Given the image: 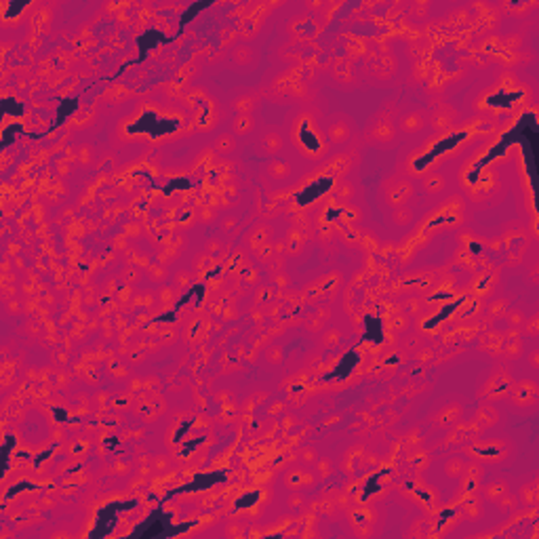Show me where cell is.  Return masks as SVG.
Listing matches in <instances>:
<instances>
[{
  "mask_svg": "<svg viewBox=\"0 0 539 539\" xmlns=\"http://www.w3.org/2000/svg\"><path fill=\"white\" fill-rule=\"evenodd\" d=\"M527 331H529L531 335H535V333H537V318H533V320H531V325L527 327Z\"/></svg>",
  "mask_w": 539,
  "mask_h": 539,
  "instance_id": "obj_40",
  "label": "cell"
},
{
  "mask_svg": "<svg viewBox=\"0 0 539 539\" xmlns=\"http://www.w3.org/2000/svg\"><path fill=\"white\" fill-rule=\"evenodd\" d=\"M501 342H504V335L491 333V335H484V337H482V348H484V350L489 348V350H493V352H499Z\"/></svg>",
  "mask_w": 539,
  "mask_h": 539,
  "instance_id": "obj_25",
  "label": "cell"
},
{
  "mask_svg": "<svg viewBox=\"0 0 539 539\" xmlns=\"http://www.w3.org/2000/svg\"><path fill=\"white\" fill-rule=\"evenodd\" d=\"M463 510H465L468 516H478L480 514V501L474 499V497H470V499L463 501Z\"/></svg>",
  "mask_w": 539,
  "mask_h": 539,
  "instance_id": "obj_30",
  "label": "cell"
},
{
  "mask_svg": "<svg viewBox=\"0 0 539 539\" xmlns=\"http://www.w3.org/2000/svg\"><path fill=\"white\" fill-rule=\"evenodd\" d=\"M409 221H411V211L409 209H398L396 211V223H400V226H402V223H409Z\"/></svg>",
  "mask_w": 539,
  "mask_h": 539,
  "instance_id": "obj_32",
  "label": "cell"
},
{
  "mask_svg": "<svg viewBox=\"0 0 539 539\" xmlns=\"http://www.w3.org/2000/svg\"><path fill=\"white\" fill-rule=\"evenodd\" d=\"M411 192H413V188H411V184H407V182H398V184L390 186V188H388V200H390V205L400 207L402 202L411 196Z\"/></svg>",
  "mask_w": 539,
  "mask_h": 539,
  "instance_id": "obj_10",
  "label": "cell"
},
{
  "mask_svg": "<svg viewBox=\"0 0 539 539\" xmlns=\"http://www.w3.org/2000/svg\"><path fill=\"white\" fill-rule=\"evenodd\" d=\"M465 468H468V465H465L459 457H453V459H448V461H446L444 472H446V474L451 476V478H457V476H461L463 472H465Z\"/></svg>",
  "mask_w": 539,
  "mask_h": 539,
  "instance_id": "obj_22",
  "label": "cell"
},
{
  "mask_svg": "<svg viewBox=\"0 0 539 539\" xmlns=\"http://www.w3.org/2000/svg\"><path fill=\"white\" fill-rule=\"evenodd\" d=\"M465 451L474 459L493 463V461H501L506 457L508 446L501 440H476L474 444H470Z\"/></svg>",
  "mask_w": 539,
  "mask_h": 539,
  "instance_id": "obj_2",
  "label": "cell"
},
{
  "mask_svg": "<svg viewBox=\"0 0 539 539\" xmlns=\"http://www.w3.org/2000/svg\"><path fill=\"white\" fill-rule=\"evenodd\" d=\"M484 495H487V499L499 501L504 495H508V484L506 482H491L489 487H484Z\"/></svg>",
  "mask_w": 539,
  "mask_h": 539,
  "instance_id": "obj_19",
  "label": "cell"
},
{
  "mask_svg": "<svg viewBox=\"0 0 539 539\" xmlns=\"http://www.w3.org/2000/svg\"><path fill=\"white\" fill-rule=\"evenodd\" d=\"M329 139L331 141H335V143H344L348 137H350V129H348V124L346 122H342V120H337V122H333L331 127H329Z\"/></svg>",
  "mask_w": 539,
  "mask_h": 539,
  "instance_id": "obj_15",
  "label": "cell"
},
{
  "mask_svg": "<svg viewBox=\"0 0 539 539\" xmlns=\"http://www.w3.org/2000/svg\"><path fill=\"white\" fill-rule=\"evenodd\" d=\"M512 388V377L510 373H506L504 369H499L497 373H493L489 377V381L484 384V390H482V396H489V398H504Z\"/></svg>",
  "mask_w": 539,
  "mask_h": 539,
  "instance_id": "obj_3",
  "label": "cell"
},
{
  "mask_svg": "<svg viewBox=\"0 0 539 539\" xmlns=\"http://www.w3.org/2000/svg\"><path fill=\"white\" fill-rule=\"evenodd\" d=\"M301 459H303L306 463H314V461H316V451H314L312 446H306L303 451H301Z\"/></svg>",
  "mask_w": 539,
  "mask_h": 539,
  "instance_id": "obj_34",
  "label": "cell"
},
{
  "mask_svg": "<svg viewBox=\"0 0 539 539\" xmlns=\"http://www.w3.org/2000/svg\"><path fill=\"white\" fill-rule=\"evenodd\" d=\"M289 173H291V169H289V165H286V163L272 160V163L267 165V175L272 177V179H284Z\"/></svg>",
  "mask_w": 539,
  "mask_h": 539,
  "instance_id": "obj_20",
  "label": "cell"
},
{
  "mask_svg": "<svg viewBox=\"0 0 539 539\" xmlns=\"http://www.w3.org/2000/svg\"><path fill=\"white\" fill-rule=\"evenodd\" d=\"M421 124H423V120H421L419 114H411V116H407L402 120V129L404 131H417V129H421Z\"/></svg>",
  "mask_w": 539,
  "mask_h": 539,
  "instance_id": "obj_29",
  "label": "cell"
},
{
  "mask_svg": "<svg viewBox=\"0 0 539 539\" xmlns=\"http://www.w3.org/2000/svg\"><path fill=\"white\" fill-rule=\"evenodd\" d=\"M506 318L510 320V325H523V322H525V316H523L520 312H516V310H514V312H508Z\"/></svg>",
  "mask_w": 539,
  "mask_h": 539,
  "instance_id": "obj_33",
  "label": "cell"
},
{
  "mask_svg": "<svg viewBox=\"0 0 539 539\" xmlns=\"http://www.w3.org/2000/svg\"><path fill=\"white\" fill-rule=\"evenodd\" d=\"M270 234H272V230L270 228H265V226H259L251 236H249V246L251 249H259V246H263V244H267L270 242Z\"/></svg>",
  "mask_w": 539,
  "mask_h": 539,
  "instance_id": "obj_18",
  "label": "cell"
},
{
  "mask_svg": "<svg viewBox=\"0 0 539 539\" xmlns=\"http://www.w3.org/2000/svg\"><path fill=\"white\" fill-rule=\"evenodd\" d=\"M520 497H523V501L527 504V506H535L537 504V489L533 487V484H527V487H523V491H520Z\"/></svg>",
  "mask_w": 539,
  "mask_h": 539,
  "instance_id": "obj_28",
  "label": "cell"
},
{
  "mask_svg": "<svg viewBox=\"0 0 539 539\" xmlns=\"http://www.w3.org/2000/svg\"><path fill=\"white\" fill-rule=\"evenodd\" d=\"M461 476H463V489L468 493H474L478 482H480V478H482V470L478 465H472V468H465V472Z\"/></svg>",
  "mask_w": 539,
  "mask_h": 539,
  "instance_id": "obj_13",
  "label": "cell"
},
{
  "mask_svg": "<svg viewBox=\"0 0 539 539\" xmlns=\"http://www.w3.org/2000/svg\"><path fill=\"white\" fill-rule=\"evenodd\" d=\"M282 148V139L278 137L276 133H267L265 137H263V152L267 154H278Z\"/></svg>",
  "mask_w": 539,
  "mask_h": 539,
  "instance_id": "obj_21",
  "label": "cell"
},
{
  "mask_svg": "<svg viewBox=\"0 0 539 539\" xmlns=\"http://www.w3.org/2000/svg\"><path fill=\"white\" fill-rule=\"evenodd\" d=\"M459 417H461V409L455 407V404H451V407L442 409L436 415V423H438V428H451V425L459 423Z\"/></svg>",
  "mask_w": 539,
  "mask_h": 539,
  "instance_id": "obj_11",
  "label": "cell"
},
{
  "mask_svg": "<svg viewBox=\"0 0 539 539\" xmlns=\"http://www.w3.org/2000/svg\"><path fill=\"white\" fill-rule=\"evenodd\" d=\"M293 141L301 150V154L310 156V158H320V156L327 152L325 135L318 129L316 120H314L310 114L299 116V120L293 129Z\"/></svg>",
  "mask_w": 539,
  "mask_h": 539,
  "instance_id": "obj_1",
  "label": "cell"
},
{
  "mask_svg": "<svg viewBox=\"0 0 539 539\" xmlns=\"http://www.w3.org/2000/svg\"><path fill=\"white\" fill-rule=\"evenodd\" d=\"M303 242H306L303 230H293V232L286 236V240H284V249H286L289 255H297V253L303 249Z\"/></svg>",
  "mask_w": 539,
  "mask_h": 539,
  "instance_id": "obj_12",
  "label": "cell"
},
{
  "mask_svg": "<svg viewBox=\"0 0 539 539\" xmlns=\"http://www.w3.org/2000/svg\"><path fill=\"white\" fill-rule=\"evenodd\" d=\"M255 107V101H253V97H238L236 101H234V110L236 112H240V114H249V112Z\"/></svg>",
  "mask_w": 539,
  "mask_h": 539,
  "instance_id": "obj_27",
  "label": "cell"
},
{
  "mask_svg": "<svg viewBox=\"0 0 539 539\" xmlns=\"http://www.w3.org/2000/svg\"><path fill=\"white\" fill-rule=\"evenodd\" d=\"M236 148V141L232 135H219V139L215 141V150L221 152V154H228V152H234Z\"/></svg>",
  "mask_w": 539,
  "mask_h": 539,
  "instance_id": "obj_23",
  "label": "cell"
},
{
  "mask_svg": "<svg viewBox=\"0 0 539 539\" xmlns=\"http://www.w3.org/2000/svg\"><path fill=\"white\" fill-rule=\"evenodd\" d=\"M453 118H455V112L451 110V107H446V105H438V110L434 112V118H432V122H434V127H438V129H444V127H448L453 122Z\"/></svg>",
  "mask_w": 539,
  "mask_h": 539,
  "instance_id": "obj_16",
  "label": "cell"
},
{
  "mask_svg": "<svg viewBox=\"0 0 539 539\" xmlns=\"http://www.w3.org/2000/svg\"><path fill=\"white\" fill-rule=\"evenodd\" d=\"M267 361H272V363H280V361H282L280 348H272V350H267Z\"/></svg>",
  "mask_w": 539,
  "mask_h": 539,
  "instance_id": "obj_36",
  "label": "cell"
},
{
  "mask_svg": "<svg viewBox=\"0 0 539 539\" xmlns=\"http://www.w3.org/2000/svg\"><path fill=\"white\" fill-rule=\"evenodd\" d=\"M152 270H154V272H150V276H154L156 280H160L165 276V272H160V267H152Z\"/></svg>",
  "mask_w": 539,
  "mask_h": 539,
  "instance_id": "obj_39",
  "label": "cell"
},
{
  "mask_svg": "<svg viewBox=\"0 0 539 539\" xmlns=\"http://www.w3.org/2000/svg\"><path fill=\"white\" fill-rule=\"evenodd\" d=\"M371 137L377 139V141H390L394 137V129L388 120H379L371 131Z\"/></svg>",
  "mask_w": 539,
  "mask_h": 539,
  "instance_id": "obj_17",
  "label": "cell"
},
{
  "mask_svg": "<svg viewBox=\"0 0 539 539\" xmlns=\"http://www.w3.org/2000/svg\"><path fill=\"white\" fill-rule=\"evenodd\" d=\"M335 194H337V196H339V198H348V196L352 194V190L348 188V184H339V186H337V188H335Z\"/></svg>",
  "mask_w": 539,
  "mask_h": 539,
  "instance_id": "obj_37",
  "label": "cell"
},
{
  "mask_svg": "<svg viewBox=\"0 0 539 539\" xmlns=\"http://www.w3.org/2000/svg\"><path fill=\"white\" fill-rule=\"evenodd\" d=\"M253 129V118L249 116V114H240L236 120H234V131L238 133V135H246Z\"/></svg>",
  "mask_w": 539,
  "mask_h": 539,
  "instance_id": "obj_24",
  "label": "cell"
},
{
  "mask_svg": "<svg viewBox=\"0 0 539 539\" xmlns=\"http://www.w3.org/2000/svg\"><path fill=\"white\" fill-rule=\"evenodd\" d=\"M339 284V276H327L316 284H310L308 291L303 293V299L308 301H318V299H331Z\"/></svg>",
  "mask_w": 539,
  "mask_h": 539,
  "instance_id": "obj_4",
  "label": "cell"
},
{
  "mask_svg": "<svg viewBox=\"0 0 539 539\" xmlns=\"http://www.w3.org/2000/svg\"><path fill=\"white\" fill-rule=\"evenodd\" d=\"M531 363H533V367H537V365H539V361H537V352H533V354H531Z\"/></svg>",
  "mask_w": 539,
  "mask_h": 539,
  "instance_id": "obj_41",
  "label": "cell"
},
{
  "mask_svg": "<svg viewBox=\"0 0 539 539\" xmlns=\"http://www.w3.org/2000/svg\"><path fill=\"white\" fill-rule=\"evenodd\" d=\"M499 419V413L495 407H491V404H482V407L476 411V417H474V423L478 425L480 430H487L491 425H495Z\"/></svg>",
  "mask_w": 539,
  "mask_h": 539,
  "instance_id": "obj_9",
  "label": "cell"
},
{
  "mask_svg": "<svg viewBox=\"0 0 539 539\" xmlns=\"http://www.w3.org/2000/svg\"><path fill=\"white\" fill-rule=\"evenodd\" d=\"M499 350L504 352V356H508V358H516V356L520 354V350H523L520 337L516 335V333H512V335L504 337V342H501V348H499Z\"/></svg>",
  "mask_w": 539,
  "mask_h": 539,
  "instance_id": "obj_14",
  "label": "cell"
},
{
  "mask_svg": "<svg viewBox=\"0 0 539 539\" xmlns=\"http://www.w3.org/2000/svg\"><path fill=\"white\" fill-rule=\"evenodd\" d=\"M482 430L478 428V425L472 421L470 425H465V423H455V430L448 434V438H446V442H463V440H474L478 434H480Z\"/></svg>",
  "mask_w": 539,
  "mask_h": 539,
  "instance_id": "obj_8",
  "label": "cell"
},
{
  "mask_svg": "<svg viewBox=\"0 0 539 539\" xmlns=\"http://www.w3.org/2000/svg\"><path fill=\"white\" fill-rule=\"evenodd\" d=\"M314 463H316V468H318V472L322 476H329V472H331V461L329 459H316Z\"/></svg>",
  "mask_w": 539,
  "mask_h": 539,
  "instance_id": "obj_35",
  "label": "cell"
},
{
  "mask_svg": "<svg viewBox=\"0 0 539 539\" xmlns=\"http://www.w3.org/2000/svg\"><path fill=\"white\" fill-rule=\"evenodd\" d=\"M274 257V246L272 244H263V246H259L257 249V259H261V261H265V263H270V259Z\"/></svg>",
  "mask_w": 539,
  "mask_h": 539,
  "instance_id": "obj_31",
  "label": "cell"
},
{
  "mask_svg": "<svg viewBox=\"0 0 539 539\" xmlns=\"http://www.w3.org/2000/svg\"><path fill=\"white\" fill-rule=\"evenodd\" d=\"M284 484L293 491H299L303 487H312L314 484V474L308 470H301V468H293L289 470L284 474Z\"/></svg>",
  "mask_w": 539,
  "mask_h": 539,
  "instance_id": "obj_7",
  "label": "cell"
},
{
  "mask_svg": "<svg viewBox=\"0 0 539 539\" xmlns=\"http://www.w3.org/2000/svg\"><path fill=\"white\" fill-rule=\"evenodd\" d=\"M425 190H428L430 194H434V192H440L442 188H444V177L442 175H438V173H434V175H430L428 179H425Z\"/></svg>",
  "mask_w": 539,
  "mask_h": 539,
  "instance_id": "obj_26",
  "label": "cell"
},
{
  "mask_svg": "<svg viewBox=\"0 0 539 539\" xmlns=\"http://www.w3.org/2000/svg\"><path fill=\"white\" fill-rule=\"evenodd\" d=\"M512 396H514V402L518 404V407H533L537 404L539 400V388L537 384L533 381H523V384H512Z\"/></svg>",
  "mask_w": 539,
  "mask_h": 539,
  "instance_id": "obj_5",
  "label": "cell"
},
{
  "mask_svg": "<svg viewBox=\"0 0 539 539\" xmlns=\"http://www.w3.org/2000/svg\"><path fill=\"white\" fill-rule=\"evenodd\" d=\"M373 523H375V514L369 508H354L350 512V525L354 527L356 533L369 535L373 529Z\"/></svg>",
  "mask_w": 539,
  "mask_h": 539,
  "instance_id": "obj_6",
  "label": "cell"
},
{
  "mask_svg": "<svg viewBox=\"0 0 539 539\" xmlns=\"http://www.w3.org/2000/svg\"><path fill=\"white\" fill-rule=\"evenodd\" d=\"M506 310V301L504 299H499V301H495L493 303V308H491V314H499V312H504Z\"/></svg>",
  "mask_w": 539,
  "mask_h": 539,
  "instance_id": "obj_38",
  "label": "cell"
}]
</instances>
